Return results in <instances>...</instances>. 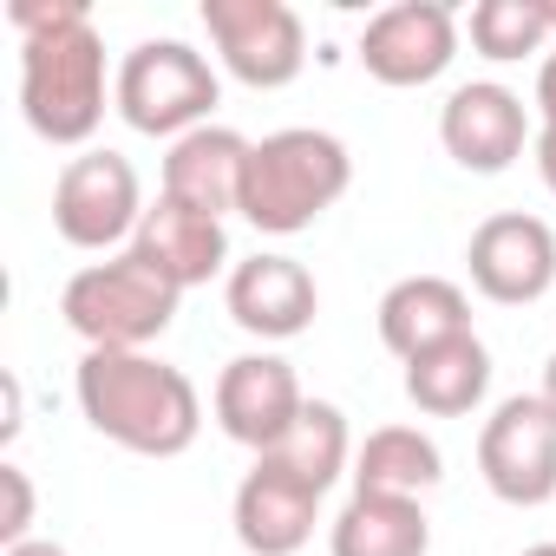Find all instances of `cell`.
Instances as JSON below:
<instances>
[{
    "mask_svg": "<svg viewBox=\"0 0 556 556\" xmlns=\"http://www.w3.org/2000/svg\"><path fill=\"white\" fill-rule=\"evenodd\" d=\"M536 393H543V406L556 413V354H549V367H543V387H536Z\"/></svg>",
    "mask_w": 556,
    "mask_h": 556,
    "instance_id": "obj_27",
    "label": "cell"
},
{
    "mask_svg": "<svg viewBox=\"0 0 556 556\" xmlns=\"http://www.w3.org/2000/svg\"><path fill=\"white\" fill-rule=\"evenodd\" d=\"M334 556H426L432 549V523L419 510V497H374L354 491L328 530Z\"/></svg>",
    "mask_w": 556,
    "mask_h": 556,
    "instance_id": "obj_19",
    "label": "cell"
},
{
    "mask_svg": "<svg viewBox=\"0 0 556 556\" xmlns=\"http://www.w3.org/2000/svg\"><path fill=\"white\" fill-rule=\"evenodd\" d=\"M471 47L497 66L523 60V53H543L549 47V8L543 0H478L471 21H465Z\"/></svg>",
    "mask_w": 556,
    "mask_h": 556,
    "instance_id": "obj_22",
    "label": "cell"
},
{
    "mask_svg": "<svg viewBox=\"0 0 556 556\" xmlns=\"http://www.w3.org/2000/svg\"><path fill=\"white\" fill-rule=\"evenodd\" d=\"M354 53L380 86L413 92V86H432L458 60V21H452V8H439V0H400V8H380L361 27Z\"/></svg>",
    "mask_w": 556,
    "mask_h": 556,
    "instance_id": "obj_10",
    "label": "cell"
},
{
    "mask_svg": "<svg viewBox=\"0 0 556 556\" xmlns=\"http://www.w3.org/2000/svg\"><path fill=\"white\" fill-rule=\"evenodd\" d=\"M79 413L99 439L138 452V458H177L203 432V400L184 367L157 354H125V348H86L73 374Z\"/></svg>",
    "mask_w": 556,
    "mask_h": 556,
    "instance_id": "obj_1",
    "label": "cell"
},
{
    "mask_svg": "<svg viewBox=\"0 0 556 556\" xmlns=\"http://www.w3.org/2000/svg\"><path fill=\"white\" fill-rule=\"evenodd\" d=\"M471 334V302L458 282H445V275H406V282H393L380 295V341L387 354L413 361L426 348H445Z\"/></svg>",
    "mask_w": 556,
    "mask_h": 556,
    "instance_id": "obj_17",
    "label": "cell"
},
{
    "mask_svg": "<svg viewBox=\"0 0 556 556\" xmlns=\"http://www.w3.org/2000/svg\"><path fill=\"white\" fill-rule=\"evenodd\" d=\"M484 393H491V354L478 334H458V341L406 361V400L426 419H465L484 406Z\"/></svg>",
    "mask_w": 556,
    "mask_h": 556,
    "instance_id": "obj_18",
    "label": "cell"
},
{
    "mask_svg": "<svg viewBox=\"0 0 556 556\" xmlns=\"http://www.w3.org/2000/svg\"><path fill=\"white\" fill-rule=\"evenodd\" d=\"M439 144L458 170H478V177H497L523 157V144H536L530 131V112L510 86L497 79H471L458 86L445 105H439Z\"/></svg>",
    "mask_w": 556,
    "mask_h": 556,
    "instance_id": "obj_12",
    "label": "cell"
},
{
    "mask_svg": "<svg viewBox=\"0 0 556 556\" xmlns=\"http://www.w3.org/2000/svg\"><path fill=\"white\" fill-rule=\"evenodd\" d=\"M439 478H445V458L419 426H380L354 452V491H374V497H426Z\"/></svg>",
    "mask_w": 556,
    "mask_h": 556,
    "instance_id": "obj_20",
    "label": "cell"
},
{
    "mask_svg": "<svg viewBox=\"0 0 556 556\" xmlns=\"http://www.w3.org/2000/svg\"><path fill=\"white\" fill-rule=\"evenodd\" d=\"M229 523H236V543L249 556H295L321 523V491L302 484L295 471H282L275 458H255L236 484Z\"/></svg>",
    "mask_w": 556,
    "mask_h": 556,
    "instance_id": "obj_14",
    "label": "cell"
},
{
    "mask_svg": "<svg viewBox=\"0 0 556 556\" xmlns=\"http://www.w3.org/2000/svg\"><path fill=\"white\" fill-rule=\"evenodd\" d=\"M144 210H151L144 184H138L131 157H118V151H79V157H66V170L53 184V229L92 255H112L125 236H138Z\"/></svg>",
    "mask_w": 556,
    "mask_h": 556,
    "instance_id": "obj_7",
    "label": "cell"
},
{
    "mask_svg": "<svg viewBox=\"0 0 556 556\" xmlns=\"http://www.w3.org/2000/svg\"><path fill=\"white\" fill-rule=\"evenodd\" d=\"M471 289L497 308H530L556 289V229L523 210H497L465 242Z\"/></svg>",
    "mask_w": 556,
    "mask_h": 556,
    "instance_id": "obj_9",
    "label": "cell"
},
{
    "mask_svg": "<svg viewBox=\"0 0 556 556\" xmlns=\"http://www.w3.org/2000/svg\"><path fill=\"white\" fill-rule=\"evenodd\" d=\"M210 406H216V426H223L236 445H249V452L262 458L268 445L289 439V426L302 419L308 393H302V380H295V367H289L282 354H236V361L216 374Z\"/></svg>",
    "mask_w": 556,
    "mask_h": 556,
    "instance_id": "obj_11",
    "label": "cell"
},
{
    "mask_svg": "<svg viewBox=\"0 0 556 556\" xmlns=\"http://www.w3.org/2000/svg\"><path fill=\"white\" fill-rule=\"evenodd\" d=\"M223 308L255 341H295V334H308V321L321 308V289L295 255H249V262L229 268Z\"/></svg>",
    "mask_w": 556,
    "mask_h": 556,
    "instance_id": "obj_13",
    "label": "cell"
},
{
    "mask_svg": "<svg viewBox=\"0 0 556 556\" xmlns=\"http://www.w3.org/2000/svg\"><path fill=\"white\" fill-rule=\"evenodd\" d=\"M242 170H249V138L229 125H197L164 151V197L223 223L229 210H242Z\"/></svg>",
    "mask_w": 556,
    "mask_h": 556,
    "instance_id": "obj_16",
    "label": "cell"
},
{
    "mask_svg": "<svg viewBox=\"0 0 556 556\" xmlns=\"http://www.w3.org/2000/svg\"><path fill=\"white\" fill-rule=\"evenodd\" d=\"M131 249L164 275V282L203 289L210 275H223V262H229V229L216 216H203V210H190V203H177V197L157 190V203L144 210Z\"/></svg>",
    "mask_w": 556,
    "mask_h": 556,
    "instance_id": "obj_15",
    "label": "cell"
},
{
    "mask_svg": "<svg viewBox=\"0 0 556 556\" xmlns=\"http://www.w3.org/2000/svg\"><path fill=\"white\" fill-rule=\"evenodd\" d=\"M0 491H8V510H0V543H27L34 536V478L21 465H0Z\"/></svg>",
    "mask_w": 556,
    "mask_h": 556,
    "instance_id": "obj_23",
    "label": "cell"
},
{
    "mask_svg": "<svg viewBox=\"0 0 556 556\" xmlns=\"http://www.w3.org/2000/svg\"><path fill=\"white\" fill-rule=\"evenodd\" d=\"M177 302L184 289L164 282V275L138 255V249H118L105 262H86L66 295H60V315L66 328L86 341V348H125V354H144L170 321H177Z\"/></svg>",
    "mask_w": 556,
    "mask_h": 556,
    "instance_id": "obj_4",
    "label": "cell"
},
{
    "mask_svg": "<svg viewBox=\"0 0 556 556\" xmlns=\"http://www.w3.org/2000/svg\"><path fill=\"white\" fill-rule=\"evenodd\" d=\"M536 125H556V47L536 66Z\"/></svg>",
    "mask_w": 556,
    "mask_h": 556,
    "instance_id": "obj_24",
    "label": "cell"
},
{
    "mask_svg": "<svg viewBox=\"0 0 556 556\" xmlns=\"http://www.w3.org/2000/svg\"><path fill=\"white\" fill-rule=\"evenodd\" d=\"M523 556H556V543H530V549H523Z\"/></svg>",
    "mask_w": 556,
    "mask_h": 556,
    "instance_id": "obj_28",
    "label": "cell"
},
{
    "mask_svg": "<svg viewBox=\"0 0 556 556\" xmlns=\"http://www.w3.org/2000/svg\"><path fill=\"white\" fill-rule=\"evenodd\" d=\"M223 86L216 66L190 47V40H138L118 60V86H112V112L144 131V138H184L197 125H210Z\"/></svg>",
    "mask_w": 556,
    "mask_h": 556,
    "instance_id": "obj_5",
    "label": "cell"
},
{
    "mask_svg": "<svg viewBox=\"0 0 556 556\" xmlns=\"http://www.w3.org/2000/svg\"><path fill=\"white\" fill-rule=\"evenodd\" d=\"M203 34L249 92H282L308 66V27L282 0H203Z\"/></svg>",
    "mask_w": 556,
    "mask_h": 556,
    "instance_id": "obj_6",
    "label": "cell"
},
{
    "mask_svg": "<svg viewBox=\"0 0 556 556\" xmlns=\"http://www.w3.org/2000/svg\"><path fill=\"white\" fill-rule=\"evenodd\" d=\"M478 471L497 504L536 510L556 497V413L543 393H510L478 432Z\"/></svg>",
    "mask_w": 556,
    "mask_h": 556,
    "instance_id": "obj_8",
    "label": "cell"
},
{
    "mask_svg": "<svg viewBox=\"0 0 556 556\" xmlns=\"http://www.w3.org/2000/svg\"><path fill=\"white\" fill-rule=\"evenodd\" d=\"M530 157H536V177H543V190L556 197V125H536V144H530Z\"/></svg>",
    "mask_w": 556,
    "mask_h": 556,
    "instance_id": "obj_25",
    "label": "cell"
},
{
    "mask_svg": "<svg viewBox=\"0 0 556 556\" xmlns=\"http://www.w3.org/2000/svg\"><path fill=\"white\" fill-rule=\"evenodd\" d=\"M262 458H275L282 471H295L302 484H315L321 497H328V484L348 471V458H354V439H348V413L334 406V400H308L302 406V419L289 426V439L282 445H268Z\"/></svg>",
    "mask_w": 556,
    "mask_h": 556,
    "instance_id": "obj_21",
    "label": "cell"
},
{
    "mask_svg": "<svg viewBox=\"0 0 556 556\" xmlns=\"http://www.w3.org/2000/svg\"><path fill=\"white\" fill-rule=\"evenodd\" d=\"M0 556H73V549H66V543H53V536H27V543L0 549Z\"/></svg>",
    "mask_w": 556,
    "mask_h": 556,
    "instance_id": "obj_26",
    "label": "cell"
},
{
    "mask_svg": "<svg viewBox=\"0 0 556 556\" xmlns=\"http://www.w3.org/2000/svg\"><path fill=\"white\" fill-rule=\"evenodd\" d=\"M118 73H105V40L86 14V0L40 27L21 34V112L34 125V138L47 144H92V131L105 125Z\"/></svg>",
    "mask_w": 556,
    "mask_h": 556,
    "instance_id": "obj_2",
    "label": "cell"
},
{
    "mask_svg": "<svg viewBox=\"0 0 556 556\" xmlns=\"http://www.w3.org/2000/svg\"><path fill=\"white\" fill-rule=\"evenodd\" d=\"M354 184V157L334 131L289 125L249 144L242 170V216L262 236H302L315 216H328Z\"/></svg>",
    "mask_w": 556,
    "mask_h": 556,
    "instance_id": "obj_3",
    "label": "cell"
},
{
    "mask_svg": "<svg viewBox=\"0 0 556 556\" xmlns=\"http://www.w3.org/2000/svg\"><path fill=\"white\" fill-rule=\"evenodd\" d=\"M543 8H549V34H556V0H543Z\"/></svg>",
    "mask_w": 556,
    "mask_h": 556,
    "instance_id": "obj_29",
    "label": "cell"
}]
</instances>
